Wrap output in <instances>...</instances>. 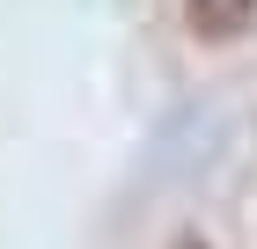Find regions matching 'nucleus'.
I'll return each instance as SVG.
<instances>
[{
  "label": "nucleus",
  "mask_w": 257,
  "mask_h": 249,
  "mask_svg": "<svg viewBox=\"0 0 257 249\" xmlns=\"http://www.w3.org/2000/svg\"><path fill=\"white\" fill-rule=\"evenodd\" d=\"M169 249H213V242H206V234H177Z\"/></svg>",
  "instance_id": "obj_2"
},
{
  "label": "nucleus",
  "mask_w": 257,
  "mask_h": 249,
  "mask_svg": "<svg viewBox=\"0 0 257 249\" xmlns=\"http://www.w3.org/2000/svg\"><path fill=\"white\" fill-rule=\"evenodd\" d=\"M184 22H191L198 44H235V37H250L257 0H184Z\"/></svg>",
  "instance_id": "obj_1"
}]
</instances>
